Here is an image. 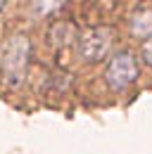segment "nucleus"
<instances>
[{
    "label": "nucleus",
    "instance_id": "obj_1",
    "mask_svg": "<svg viewBox=\"0 0 152 154\" xmlns=\"http://www.w3.org/2000/svg\"><path fill=\"white\" fill-rule=\"evenodd\" d=\"M26 62H29V38L17 33L7 40V48L2 55V76L12 85L21 83L24 71H26Z\"/></svg>",
    "mask_w": 152,
    "mask_h": 154
},
{
    "label": "nucleus",
    "instance_id": "obj_2",
    "mask_svg": "<svg viewBox=\"0 0 152 154\" xmlns=\"http://www.w3.org/2000/svg\"><path fill=\"white\" fill-rule=\"evenodd\" d=\"M138 76V59L133 57L131 52H116L109 62H107V69H105V78H107V85L114 90H124L128 88Z\"/></svg>",
    "mask_w": 152,
    "mask_h": 154
},
{
    "label": "nucleus",
    "instance_id": "obj_3",
    "mask_svg": "<svg viewBox=\"0 0 152 154\" xmlns=\"http://www.w3.org/2000/svg\"><path fill=\"white\" fill-rule=\"evenodd\" d=\"M109 48H112V31L109 29H86L78 36V52L88 62L105 59Z\"/></svg>",
    "mask_w": 152,
    "mask_h": 154
},
{
    "label": "nucleus",
    "instance_id": "obj_4",
    "mask_svg": "<svg viewBox=\"0 0 152 154\" xmlns=\"http://www.w3.org/2000/svg\"><path fill=\"white\" fill-rule=\"evenodd\" d=\"M131 31H133V33H138V36H145V33H150V36H152V10H140V12L133 14Z\"/></svg>",
    "mask_w": 152,
    "mask_h": 154
},
{
    "label": "nucleus",
    "instance_id": "obj_5",
    "mask_svg": "<svg viewBox=\"0 0 152 154\" xmlns=\"http://www.w3.org/2000/svg\"><path fill=\"white\" fill-rule=\"evenodd\" d=\"M62 2H64V0H31V5H33V12H36V14H48V12L57 10Z\"/></svg>",
    "mask_w": 152,
    "mask_h": 154
},
{
    "label": "nucleus",
    "instance_id": "obj_6",
    "mask_svg": "<svg viewBox=\"0 0 152 154\" xmlns=\"http://www.w3.org/2000/svg\"><path fill=\"white\" fill-rule=\"evenodd\" d=\"M143 59H145L147 66H152V36H147L143 43Z\"/></svg>",
    "mask_w": 152,
    "mask_h": 154
},
{
    "label": "nucleus",
    "instance_id": "obj_7",
    "mask_svg": "<svg viewBox=\"0 0 152 154\" xmlns=\"http://www.w3.org/2000/svg\"><path fill=\"white\" fill-rule=\"evenodd\" d=\"M2 7H5V0H0V10H2Z\"/></svg>",
    "mask_w": 152,
    "mask_h": 154
}]
</instances>
